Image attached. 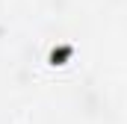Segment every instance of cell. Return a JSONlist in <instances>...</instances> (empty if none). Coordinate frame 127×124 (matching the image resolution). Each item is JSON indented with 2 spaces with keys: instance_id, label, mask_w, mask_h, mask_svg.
Returning a JSON list of instances; mask_svg holds the SVG:
<instances>
[{
  "instance_id": "6da1fadb",
  "label": "cell",
  "mask_w": 127,
  "mask_h": 124,
  "mask_svg": "<svg viewBox=\"0 0 127 124\" xmlns=\"http://www.w3.org/2000/svg\"><path fill=\"white\" fill-rule=\"evenodd\" d=\"M65 56H71V47H59V50H53V53H50L53 65H56V59H65Z\"/></svg>"
}]
</instances>
